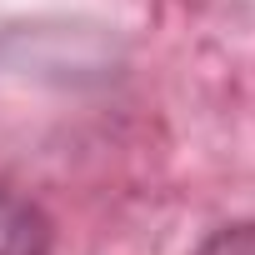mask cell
I'll list each match as a JSON object with an SVG mask.
<instances>
[{
  "instance_id": "1",
  "label": "cell",
  "mask_w": 255,
  "mask_h": 255,
  "mask_svg": "<svg viewBox=\"0 0 255 255\" xmlns=\"http://www.w3.org/2000/svg\"><path fill=\"white\" fill-rule=\"evenodd\" d=\"M0 255H50V220L10 185H0Z\"/></svg>"
},
{
  "instance_id": "2",
  "label": "cell",
  "mask_w": 255,
  "mask_h": 255,
  "mask_svg": "<svg viewBox=\"0 0 255 255\" xmlns=\"http://www.w3.org/2000/svg\"><path fill=\"white\" fill-rule=\"evenodd\" d=\"M195 255H255V225H225Z\"/></svg>"
}]
</instances>
